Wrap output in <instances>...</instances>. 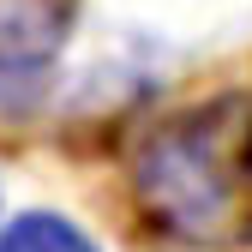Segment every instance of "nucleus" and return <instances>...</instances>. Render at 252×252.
<instances>
[{"instance_id":"nucleus-2","label":"nucleus","mask_w":252,"mask_h":252,"mask_svg":"<svg viewBox=\"0 0 252 252\" xmlns=\"http://www.w3.org/2000/svg\"><path fill=\"white\" fill-rule=\"evenodd\" d=\"M78 0H0V72H36L60 54Z\"/></svg>"},{"instance_id":"nucleus-1","label":"nucleus","mask_w":252,"mask_h":252,"mask_svg":"<svg viewBox=\"0 0 252 252\" xmlns=\"http://www.w3.org/2000/svg\"><path fill=\"white\" fill-rule=\"evenodd\" d=\"M126 186L138 216L174 246H252V96L222 90L162 114L126 162Z\"/></svg>"},{"instance_id":"nucleus-3","label":"nucleus","mask_w":252,"mask_h":252,"mask_svg":"<svg viewBox=\"0 0 252 252\" xmlns=\"http://www.w3.org/2000/svg\"><path fill=\"white\" fill-rule=\"evenodd\" d=\"M0 252H102L72 216H54V210H24L0 228Z\"/></svg>"}]
</instances>
